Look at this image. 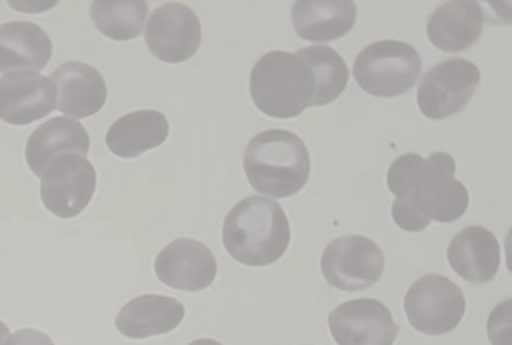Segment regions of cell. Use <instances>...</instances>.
Segmentation results:
<instances>
[{"instance_id":"1","label":"cell","mask_w":512,"mask_h":345,"mask_svg":"<svg viewBox=\"0 0 512 345\" xmlns=\"http://www.w3.org/2000/svg\"><path fill=\"white\" fill-rule=\"evenodd\" d=\"M457 163L451 154L436 152L430 158L403 154L388 169V188L396 196L392 217L399 229L422 232L430 221L455 223L468 209L465 184L455 179Z\"/></svg>"},{"instance_id":"2","label":"cell","mask_w":512,"mask_h":345,"mask_svg":"<svg viewBox=\"0 0 512 345\" xmlns=\"http://www.w3.org/2000/svg\"><path fill=\"white\" fill-rule=\"evenodd\" d=\"M290 223L282 206L263 196L240 200L223 223V246L246 267L277 263L290 246Z\"/></svg>"},{"instance_id":"3","label":"cell","mask_w":512,"mask_h":345,"mask_svg":"<svg viewBox=\"0 0 512 345\" xmlns=\"http://www.w3.org/2000/svg\"><path fill=\"white\" fill-rule=\"evenodd\" d=\"M248 183L259 194L290 198L309 181L311 158L302 138L292 131L269 129L250 140L244 152Z\"/></svg>"},{"instance_id":"4","label":"cell","mask_w":512,"mask_h":345,"mask_svg":"<svg viewBox=\"0 0 512 345\" xmlns=\"http://www.w3.org/2000/svg\"><path fill=\"white\" fill-rule=\"evenodd\" d=\"M250 94L261 114L292 119L313 102V73L298 54L273 50L261 56L252 69Z\"/></svg>"},{"instance_id":"5","label":"cell","mask_w":512,"mask_h":345,"mask_svg":"<svg viewBox=\"0 0 512 345\" xmlns=\"http://www.w3.org/2000/svg\"><path fill=\"white\" fill-rule=\"evenodd\" d=\"M422 60L415 46L401 41H378L365 46L353 64L357 85L378 98L407 94L419 81Z\"/></svg>"},{"instance_id":"6","label":"cell","mask_w":512,"mask_h":345,"mask_svg":"<svg viewBox=\"0 0 512 345\" xmlns=\"http://www.w3.org/2000/svg\"><path fill=\"white\" fill-rule=\"evenodd\" d=\"M409 324L426 336H445L453 332L465 317L463 290L442 275H424L405 296Z\"/></svg>"},{"instance_id":"7","label":"cell","mask_w":512,"mask_h":345,"mask_svg":"<svg viewBox=\"0 0 512 345\" xmlns=\"http://www.w3.org/2000/svg\"><path fill=\"white\" fill-rule=\"evenodd\" d=\"M386 257L371 238L350 234L332 240L321 257V271L332 288L361 292L374 286L384 273Z\"/></svg>"},{"instance_id":"8","label":"cell","mask_w":512,"mask_h":345,"mask_svg":"<svg viewBox=\"0 0 512 345\" xmlns=\"http://www.w3.org/2000/svg\"><path fill=\"white\" fill-rule=\"evenodd\" d=\"M480 69L466 58H449L426 71L417 91L422 115L447 119L465 110L480 85Z\"/></svg>"},{"instance_id":"9","label":"cell","mask_w":512,"mask_h":345,"mask_svg":"<svg viewBox=\"0 0 512 345\" xmlns=\"http://www.w3.org/2000/svg\"><path fill=\"white\" fill-rule=\"evenodd\" d=\"M96 190V171L87 158L73 154L50 161L41 177V200L60 219H71L85 211Z\"/></svg>"},{"instance_id":"10","label":"cell","mask_w":512,"mask_h":345,"mask_svg":"<svg viewBox=\"0 0 512 345\" xmlns=\"http://www.w3.org/2000/svg\"><path fill=\"white\" fill-rule=\"evenodd\" d=\"M202 45V23L181 2L162 4L146 23V46L165 64H183Z\"/></svg>"},{"instance_id":"11","label":"cell","mask_w":512,"mask_h":345,"mask_svg":"<svg viewBox=\"0 0 512 345\" xmlns=\"http://www.w3.org/2000/svg\"><path fill=\"white\" fill-rule=\"evenodd\" d=\"M328 326L338 345H394L399 334L392 311L378 299H351L338 305Z\"/></svg>"},{"instance_id":"12","label":"cell","mask_w":512,"mask_h":345,"mask_svg":"<svg viewBox=\"0 0 512 345\" xmlns=\"http://www.w3.org/2000/svg\"><path fill=\"white\" fill-rule=\"evenodd\" d=\"M154 271L158 280L181 292H202L217 276V261L210 248L192 238H179L158 253Z\"/></svg>"},{"instance_id":"13","label":"cell","mask_w":512,"mask_h":345,"mask_svg":"<svg viewBox=\"0 0 512 345\" xmlns=\"http://www.w3.org/2000/svg\"><path fill=\"white\" fill-rule=\"evenodd\" d=\"M58 92L54 83L39 73L20 71L0 77V119L24 127L52 114Z\"/></svg>"},{"instance_id":"14","label":"cell","mask_w":512,"mask_h":345,"mask_svg":"<svg viewBox=\"0 0 512 345\" xmlns=\"http://www.w3.org/2000/svg\"><path fill=\"white\" fill-rule=\"evenodd\" d=\"M50 81L58 92L56 108L75 121L98 114L108 100L102 73L85 62L62 64L52 73Z\"/></svg>"},{"instance_id":"15","label":"cell","mask_w":512,"mask_h":345,"mask_svg":"<svg viewBox=\"0 0 512 345\" xmlns=\"http://www.w3.org/2000/svg\"><path fill=\"white\" fill-rule=\"evenodd\" d=\"M451 269L470 284H488L499 271L501 246L486 227H466L455 234L447 248Z\"/></svg>"},{"instance_id":"16","label":"cell","mask_w":512,"mask_h":345,"mask_svg":"<svg viewBox=\"0 0 512 345\" xmlns=\"http://www.w3.org/2000/svg\"><path fill=\"white\" fill-rule=\"evenodd\" d=\"M89 150L91 138L79 121L70 117H52L27 140L25 161L37 177H43L50 161L66 154L87 158Z\"/></svg>"},{"instance_id":"17","label":"cell","mask_w":512,"mask_h":345,"mask_svg":"<svg viewBox=\"0 0 512 345\" xmlns=\"http://www.w3.org/2000/svg\"><path fill=\"white\" fill-rule=\"evenodd\" d=\"M484 22L480 2L453 0L438 6L428 20L426 33L430 43L443 52H463L482 37Z\"/></svg>"},{"instance_id":"18","label":"cell","mask_w":512,"mask_h":345,"mask_svg":"<svg viewBox=\"0 0 512 345\" xmlns=\"http://www.w3.org/2000/svg\"><path fill=\"white\" fill-rule=\"evenodd\" d=\"M357 22L351 0H298L292 6V23L300 39L330 43L346 37Z\"/></svg>"},{"instance_id":"19","label":"cell","mask_w":512,"mask_h":345,"mask_svg":"<svg viewBox=\"0 0 512 345\" xmlns=\"http://www.w3.org/2000/svg\"><path fill=\"white\" fill-rule=\"evenodd\" d=\"M185 319V305L179 299L144 294L131 299L117 313V330L131 340H146L173 332Z\"/></svg>"},{"instance_id":"20","label":"cell","mask_w":512,"mask_h":345,"mask_svg":"<svg viewBox=\"0 0 512 345\" xmlns=\"http://www.w3.org/2000/svg\"><path fill=\"white\" fill-rule=\"evenodd\" d=\"M52 58V41L47 31L31 22L0 25V73H37Z\"/></svg>"},{"instance_id":"21","label":"cell","mask_w":512,"mask_h":345,"mask_svg":"<svg viewBox=\"0 0 512 345\" xmlns=\"http://www.w3.org/2000/svg\"><path fill=\"white\" fill-rule=\"evenodd\" d=\"M169 137V121L158 110H139L119 117L108 129V150L125 160L139 158L142 154L162 146Z\"/></svg>"},{"instance_id":"22","label":"cell","mask_w":512,"mask_h":345,"mask_svg":"<svg viewBox=\"0 0 512 345\" xmlns=\"http://www.w3.org/2000/svg\"><path fill=\"white\" fill-rule=\"evenodd\" d=\"M296 54L313 73L315 96L311 106H326L338 100L350 81V69L344 58L330 46H307Z\"/></svg>"},{"instance_id":"23","label":"cell","mask_w":512,"mask_h":345,"mask_svg":"<svg viewBox=\"0 0 512 345\" xmlns=\"http://www.w3.org/2000/svg\"><path fill=\"white\" fill-rule=\"evenodd\" d=\"M96 29L112 41H131L144 31L148 4L144 0H96L91 6Z\"/></svg>"},{"instance_id":"24","label":"cell","mask_w":512,"mask_h":345,"mask_svg":"<svg viewBox=\"0 0 512 345\" xmlns=\"http://www.w3.org/2000/svg\"><path fill=\"white\" fill-rule=\"evenodd\" d=\"M511 299L499 303L488 321L489 342L493 345H512L511 338Z\"/></svg>"},{"instance_id":"25","label":"cell","mask_w":512,"mask_h":345,"mask_svg":"<svg viewBox=\"0 0 512 345\" xmlns=\"http://www.w3.org/2000/svg\"><path fill=\"white\" fill-rule=\"evenodd\" d=\"M4 345H54V342L45 332H39L35 328H24V330H18L16 334L8 336Z\"/></svg>"},{"instance_id":"26","label":"cell","mask_w":512,"mask_h":345,"mask_svg":"<svg viewBox=\"0 0 512 345\" xmlns=\"http://www.w3.org/2000/svg\"><path fill=\"white\" fill-rule=\"evenodd\" d=\"M6 340H8V326L0 321V345H4Z\"/></svg>"},{"instance_id":"27","label":"cell","mask_w":512,"mask_h":345,"mask_svg":"<svg viewBox=\"0 0 512 345\" xmlns=\"http://www.w3.org/2000/svg\"><path fill=\"white\" fill-rule=\"evenodd\" d=\"M190 345H223L219 344V342H215V340H210V338H202V340H194Z\"/></svg>"}]
</instances>
